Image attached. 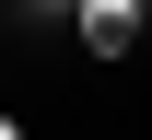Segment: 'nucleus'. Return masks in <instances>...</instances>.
<instances>
[{
	"instance_id": "2",
	"label": "nucleus",
	"mask_w": 152,
	"mask_h": 140,
	"mask_svg": "<svg viewBox=\"0 0 152 140\" xmlns=\"http://www.w3.org/2000/svg\"><path fill=\"white\" fill-rule=\"evenodd\" d=\"M12 128H23V117H12V105H0V140H12Z\"/></svg>"
},
{
	"instance_id": "1",
	"label": "nucleus",
	"mask_w": 152,
	"mask_h": 140,
	"mask_svg": "<svg viewBox=\"0 0 152 140\" xmlns=\"http://www.w3.org/2000/svg\"><path fill=\"white\" fill-rule=\"evenodd\" d=\"M82 47H94V59H129V47H140V0H82Z\"/></svg>"
},
{
	"instance_id": "3",
	"label": "nucleus",
	"mask_w": 152,
	"mask_h": 140,
	"mask_svg": "<svg viewBox=\"0 0 152 140\" xmlns=\"http://www.w3.org/2000/svg\"><path fill=\"white\" fill-rule=\"evenodd\" d=\"M140 12H152V0H140Z\"/></svg>"
}]
</instances>
